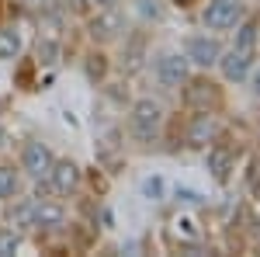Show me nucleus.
<instances>
[{
	"label": "nucleus",
	"instance_id": "nucleus-22",
	"mask_svg": "<svg viewBox=\"0 0 260 257\" xmlns=\"http://www.w3.org/2000/svg\"><path fill=\"white\" fill-rule=\"evenodd\" d=\"M24 247V233L14 230L11 222H0V257H14Z\"/></svg>",
	"mask_w": 260,
	"mask_h": 257
},
{
	"label": "nucleus",
	"instance_id": "nucleus-21",
	"mask_svg": "<svg viewBox=\"0 0 260 257\" xmlns=\"http://www.w3.org/2000/svg\"><path fill=\"white\" fill-rule=\"evenodd\" d=\"M240 167H243V191H246V198H260V153H250Z\"/></svg>",
	"mask_w": 260,
	"mask_h": 257
},
{
	"label": "nucleus",
	"instance_id": "nucleus-10",
	"mask_svg": "<svg viewBox=\"0 0 260 257\" xmlns=\"http://www.w3.org/2000/svg\"><path fill=\"white\" fill-rule=\"evenodd\" d=\"M121 52L115 56V70H118L121 77H136L142 66L149 63V35H146V28H128L125 32V39L118 42Z\"/></svg>",
	"mask_w": 260,
	"mask_h": 257
},
{
	"label": "nucleus",
	"instance_id": "nucleus-7",
	"mask_svg": "<svg viewBox=\"0 0 260 257\" xmlns=\"http://www.w3.org/2000/svg\"><path fill=\"white\" fill-rule=\"evenodd\" d=\"M70 205L59 195H31V233L35 237H49V233H62L70 226Z\"/></svg>",
	"mask_w": 260,
	"mask_h": 257
},
{
	"label": "nucleus",
	"instance_id": "nucleus-5",
	"mask_svg": "<svg viewBox=\"0 0 260 257\" xmlns=\"http://www.w3.org/2000/svg\"><path fill=\"white\" fill-rule=\"evenodd\" d=\"M225 125L229 122L222 119L219 111H184L180 115V146L194 150V153H205L225 132Z\"/></svg>",
	"mask_w": 260,
	"mask_h": 257
},
{
	"label": "nucleus",
	"instance_id": "nucleus-3",
	"mask_svg": "<svg viewBox=\"0 0 260 257\" xmlns=\"http://www.w3.org/2000/svg\"><path fill=\"white\" fill-rule=\"evenodd\" d=\"M163 122H167V108H163L160 98L142 94V98L128 101L125 129H128V139H132V142H139V146H153V142H160Z\"/></svg>",
	"mask_w": 260,
	"mask_h": 257
},
{
	"label": "nucleus",
	"instance_id": "nucleus-18",
	"mask_svg": "<svg viewBox=\"0 0 260 257\" xmlns=\"http://www.w3.org/2000/svg\"><path fill=\"white\" fill-rule=\"evenodd\" d=\"M24 191H28V178L21 174L18 160L0 153V202H11V198L24 195Z\"/></svg>",
	"mask_w": 260,
	"mask_h": 257
},
{
	"label": "nucleus",
	"instance_id": "nucleus-23",
	"mask_svg": "<svg viewBox=\"0 0 260 257\" xmlns=\"http://www.w3.org/2000/svg\"><path fill=\"white\" fill-rule=\"evenodd\" d=\"M56 4H59L62 11H66V18L73 21H80V18H87V14H90V4H87V0H56Z\"/></svg>",
	"mask_w": 260,
	"mask_h": 257
},
{
	"label": "nucleus",
	"instance_id": "nucleus-9",
	"mask_svg": "<svg viewBox=\"0 0 260 257\" xmlns=\"http://www.w3.org/2000/svg\"><path fill=\"white\" fill-rule=\"evenodd\" d=\"M250 7L243 4V0H205L198 7V21L205 32H215V35H229L240 18L246 14Z\"/></svg>",
	"mask_w": 260,
	"mask_h": 257
},
{
	"label": "nucleus",
	"instance_id": "nucleus-27",
	"mask_svg": "<svg viewBox=\"0 0 260 257\" xmlns=\"http://www.w3.org/2000/svg\"><path fill=\"white\" fill-rule=\"evenodd\" d=\"M170 7H177V11H198L205 0H167Z\"/></svg>",
	"mask_w": 260,
	"mask_h": 257
},
{
	"label": "nucleus",
	"instance_id": "nucleus-8",
	"mask_svg": "<svg viewBox=\"0 0 260 257\" xmlns=\"http://www.w3.org/2000/svg\"><path fill=\"white\" fill-rule=\"evenodd\" d=\"M222 49H225V39L215 35V32H205V28L180 39V52H184V60L191 63V70H215Z\"/></svg>",
	"mask_w": 260,
	"mask_h": 257
},
{
	"label": "nucleus",
	"instance_id": "nucleus-1",
	"mask_svg": "<svg viewBox=\"0 0 260 257\" xmlns=\"http://www.w3.org/2000/svg\"><path fill=\"white\" fill-rule=\"evenodd\" d=\"M177 94L184 111H219V115H225V108H229V83H222L215 70H191L187 80L177 87Z\"/></svg>",
	"mask_w": 260,
	"mask_h": 257
},
{
	"label": "nucleus",
	"instance_id": "nucleus-24",
	"mask_svg": "<svg viewBox=\"0 0 260 257\" xmlns=\"http://www.w3.org/2000/svg\"><path fill=\"white\" fill-rule=\"evenodd\" d=\"M163 178L160 174H153V178H146L142 181V198H149V202H163Z\"/></svg>",
	"mask_w": 260,
	"mask_h": 257
},
{
	"label": "nucleus",
	"instance_id": "nucleus-25",
	"mask_svg": "<svg viewBox=\"0 0 260 257\" xmlns=\"http://www.w3.org/2000/svg\"><path fill=\"white\" fill-rule=\"evenodd\" d=\"M174 198H177V205H191V209H205V198H201L198 191H191V188H177V191H174Z\"/></svg>",
	"mask_w": 260,
	"mask_h": 257
},
{
	"label": "nucleus",
	"instance_id": "nucleus-31",
	"mask_svg": "<svg viewBox=\"0 0 260 257\" xmlns=\"http://www.w3.org/2000/svg\"><path fill=\"white\" fill-rule=\"evenodd\" d=\"M0 216H4V202H0Z\"/></svg>",
	"mask_w": 260,
	"mask_h": 257
},
{
	"label": "nucleus",
	"instance_id": "nucleus-4",
	"mask_svg": "<svg viewBox=\"0 0 260 257\" xmlns=\"http://www.w3.org/2000/svg\"><path fill=\"white\" fill-rule=\"evenodd\" d=\"M83 24V35L90 45H104V49H111V45H118L125 39V32L132 28L128 24V14L121 11V4L115 7H94L87 18H80Z\"/></svg>",
	"mask_w": 260,
	"mask_h": 257
},
{
	"label": "nucleus",
	"instance_id": "nucleus-13",
	"mask_svg": "<svg viewBox=\"0 0 260 257\" xmlns=\"http://www.w3.org/2000/svg\"><path fill=\"white\" fill-rule=\"evenodd\" d=\"M149 66H153V80L160 83L163 91H177L180 83L191 73V63L184 60L180 49H163L156 56H149Z\"/></svg>",
	"mask_w": 260,
	"mask_h": 257
},
{
	"label": "nucleus",
	"instance_id": "nucleus-20",
	"mask_svg": "<svg viewBox=\"0 0 260 257\" xmlns=\"http://www.w3.org/2000/svg\"><path fill=\"white\" fill-rule=\"evenodd\" d=\"M35 73H42V66L35 63V56H18V60H14V87H21V91H39L42 80L35 77Z\"/></svg>",
	"mask_w": 260,
	"mask_h": 257
},
{
	"label": "nucleus",
	"instance_id": "nucleus-12",
	"mask_svg": "<svg viewBox=\"0 0 260 257\" xmlns=\"http://www.w3.org/2000/svg\"><path fill=\"white\" fill-rule=\"evenodd\" d=\"M52 160H56V150L39 136H28L18 150V167L28 181H45V174L52 170Z\"/></svg>",
	"mask_w": 260,
	"mask_h": 257
},
{
	"label": "nucleus",
	"instance_id": "nucleus-6",
	"mask_svg": "<svg viewBox=\"0 0 260 257\" xmlns=\"http://www.w3.org/2000/svg\"><path fill=\"white\" fill-rule=\"evenodd\" d=\"M205 163H208V174H212V181H215L219 188H229V184H233V178H236V170H240V163H243V142L229 139V125H225V132L205 150Z\"/></svg>",
	"mask_w": 260,
	"mask_h": 257
},
{
	"label": "nucleus",
	"instance_id": "nucleus-30",
	"mask_svg": "<svg viewBox=\"0 0 260 257\" xmlns=\"http://www.w3.org/2000/svg\"><path fill=\"white\" fill-rule=\"evenodd\" d=\"M4 142H7V132H4V129H0V150H4Z\"/></svg>",
	"mask_w": 260,
	"mask_h": 257
},
{
	"label": "nucleus",
	"instance_id": "nucleus-2",
	"mask_svg": "<svg viewBox=\"0 0 260 257\" xmlns=\"http://www.w3.org/2000/svg\"><path fill=\"white\" fill-rule=\"evenodd\" d=\"M160 240L170 254H205V247H208V233L201 226V216L194 209H184V205L163 219Z\"/></svg>",
	"mask_w": 260,
	"mask_h": 257
},
{
	"label": "nucleus",
	"instance_id": "nucleus-11",
	"mask_svg": "<svg viewBox=\"0 0 260 257\" xmlns=\"http://www.w3.org/2000/svg\"><path fill=\"white\" fill-rule=\"evenodd\" d=\"M45 188L59 198H80L83 195V167L73 157H56L52 170L45 174Z\"/></svg>",
	"mask_w": 260,
	"mask_h": 257
},
{
	"label": "nucleus",
	"instance_id": "nucleus-19",
	"mask_svg": "<svg viewBox=\"0 0 260 257\" xmlns=\"http://www.w3.org/2000/svg\"><path fill=\"white\" fill-rule=\"evenodd\" d=\"M24 49V39H21V28L14 21H0V63H14Z\"/></svg>",
	"mask_w": 260,
	"mask_h": 257
},
{
	"label": "nucleus",
	"instance_id": "nucleus-26",
	"mask_svg": "<svg viewBox=\"0 0 260 257\" xmlns=\"http://www.w3.org/2000/svg\"><path fill=\"white\" fill-rule=\"evenodd\" d=\"M246 83H250V94H253V98L260 101V56H257V63H253V70H250Z\"/></svg>",
	"mask_w": 260,
	"mask_h": 257
},
{
	"label": "nucleus",
	"instance_id": "nucleus-17",
	"mask_svg": "<svg viewBox=\"0 0 260 257\" xmlns=\"http://www.w3.org/2000/svg\"><path fill=\"white\" fill-rule=\"evenodd\" d=\"M62 49H66V42L56 28H42L39 35H35V63H39L42 70H52V66H59L62 60Z\"/></svg>",
	"mask_w": 260,
	"mask_h": 257
},
{
	"label": "nucleus",
	"instance_id": "nucleus-28",
	"mask_svg": "<svg viewBox=\"0 0 260 257\" xmlns=\"http://www.w3.org/2000/svg\"><path fill=\"white\" fill-rule=\"evenodd\" d=\"M87 4H90V11H94V7H115L118 0H87Z\"/></svg>",
	"mask_w": 260,
	"mask_h": 257
},
{
	"label": "nucleus",
	"instance_id": "nucleus-15",
	"mask_svg": "<svg viewBox=\"0 0 260 257\" xmlns=\"http://www.w3.org/2000/svg\"><path fill=\"white\" fill-rule=\"evenodd\" d=\"M253 63H257V56H250V52H240V49L225 45V49H222V56H219V63H215V73L222 77V83H246L250 70H253Z\"/></svg>",
	"mask_w": 260,
	"mask_h": 257
},
{
	"label": "nucleus",
	"instance_id": "nucleus-29",
	"mask_svg": "<svg viewBox=\"0 0 260 257\" xmlns=\"http://www.w3.org/2000/svg\"><path fill=\"white\" fill-rule=\"evenodd\" d=\"M18 4H24V7H42V4H49V0H18Z\"/></svg>",
	"mask_w": 260,
	"mask_h": 257
},
{
	"label": "nucleus",
	"instance_id": "nucleus-14",
	"mask_svg": "<svg viewBox=\"0 0 260 257\" xmlns=\"http://www.w3.org/2000/svg\"><path fill=\"white\" fill-rule=\"evenodd\" d=\"M80 70L90 87H104L111 80V73H115V56L104 45H90L87 42V49L80 52Z\"/></svg>",
	"mask_w": 260,
	"mask_h": 257
},
{
	"label": "nucleus",
	"instance_id": "nucleus-16",
	"mask_svg": "<svg viewBox=\"0 0 260 257\" xmlns=\"http://www.w3.org/2000/svg\"><path fill=\"white\" fill-rule=\"evenodd\" d=\"M229 35H233V42H229L233 49L250 52V56H260V11H246Z\"/></svg>",
	"mask_w": 260,
	"mask_h": 257
}]
</instances>
